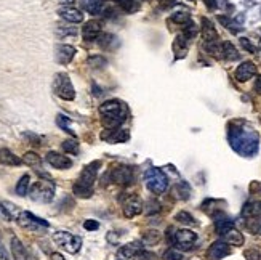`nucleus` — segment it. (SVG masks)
I'll list each match as a JSON object with an SVG mask.
<instances>
[{"instance_id": "49530a36", "label": "nucleus", "mask_w": 261, "mask_h": 260, "mask_svg": "<svg viewBox=\"0 0 261 260\" xmlns=\"http://www.w3.org/2000/svg\"><path fill=\"white\" fill-rule=\"evenodd\" d=\"M203 3L207 5V8H208V10H216V6H218L216 0H203Z\"/></svg>"}, {"instance_id": "0eeeda50", "label": "nucleus", "mask_w": 261, "mask_h": 260, "mask_svg": "<svg viewBox=\"0 0 261 260\" xmlns=\"http://www.w3.org/2000/svg\"><path fill=\"white\" fill-rule=\"evenodd\" d=\"M53 92L66 101H72L75 98V88L66 73H58L53 79Z\"/></svg>"}, {"instance_id": "aec40b11", "label": "nucleus", "mask_w": 261, "mask_h": 260, "mask_svg": "<svg viewBox=\"0 0 261 260\" xmlns=\"http://www.w3.org/2000/svg\"><path fill=\"white\" fill-rule=\"evenodd\" d=\"M0 164L2 166H8V167H18L23 164V159H19L13 151L8 148H2L0 150Z\"/></svg>"}, {"instance_id": "423d86ee", "label": "nucleus", "mask_w": 261, "mask_h": 260, "mask_svg": "<svg viewBox=\"0 0 261 260\" xmlns=\"http://www.w3.org/2000/svg\"><path fill=\"white\" fill-rule=\"evenodd\" d=\"M53 241L58 248L69 252V254H77L82 248V238L67 233V231H56V233H53Z\"/></svg>"}, {"instance_id": "c756f323", "label": "nucleus", "mask_w": 261, "mask_h": 260, "mask_svg": "<svg viewBox=\"0 0 261 260\" xmlns=\"http://www.w3.org/2000/svg\"><path fill=\"white\" fill-rule=\"evenodd\" d=\"M56 124L60 125V127L65 130L66 133H70V135H75L74 133V130H72V127H70V119L69 117H66V116H63V114H60L58 117H56Z\"/></svg>"}, {"instance_id": "79ce46f5", "label": "nucleus", "mask_w": 261, "mask_h": 260, "mask_svg": "<svg viewBox=\"0 0 261 260\" xmlns=\"http://www.w3.org/2000/svg\"><path fill=\"white\" fill-rule=\"evenodd\" d=\"M83 228L88 230V231H95L100 228V223H98L96 220H85L83 222Z\"/></svg>"}, {"instance_id": "f3484780", "label": "nucleus", "mask_w": 261, "mask_h": 260, "mask_svg": "<svg viewBox=\"0 0 261 260\" xmlns=\"http://www.w3.org/2000/svg\"><path fill=\"white\" fill-rule=\"evenodd\" d=\"M257 74V66L252 61H244L241 66H237L236 69V79L239 82H247L250 81L253 76Z\"/></svg>"}, {"instance_id": "7ed1b4c3", "label": "nucleus", "mask_w": 261, "mask_h": 260, "mask_svg": "<svg viewBox=\"0 0 261 260\" xmlns=\"http://www.w3.org/2000/svg\"><path fill=\"white\" fill-rule=\"evenodd\" d=\"M101 167V161H93L88 166L83 167V171L79 175V180L75 181L72 186V193L77 196V198H83L88 199L93 194V185L98 177V171Z\"/></svg>"}, {"instance_id": "9d476101", "label": "nucleus", "mask_w": 261, "mask_h": 260, "mask_svg": "<svg viewBox=\"0 0 261 260\" xmlns=\"http://www.w3.org/2000/svg\"><path fill=\"white\" fill-rule=\"evenodd\" d=\"M109 177L117 185H129L133 181V171L127 166H121V167L112 169L109 172Z\"/></svg>"}, {"instance_id": "72a5a7b5", "label": "nucleus", "mask_w": 261, "mask_h": 260, "mask_svg": "<svg viewBox=\"0 0 261 260\" xmlns=\"http://www.w3.org/2000/svg\"><path fill=\"white\" fill-rule=\"evenodd\" d=\"M160 238L162 236H160L159 231H147V233H144V236H143V243L147 246H154L160 241Z\"/></svg>"}, {"instance_id": "09e8293b", "label": "nucleus", "mask_w": 261, "mask_h": 260, "mask_svg": "<svg viewBox=\"0 0 261 260\" xmlns=\"http://www.w3.org/2000/svg\"><path fill=\"white\" fill-rule=\"evenodd\" d=\"M159 3L162 5V6H172V5H175L176 3V0H159Z\"/></svg>"}, {"instance_id": "412c9836", "label": "nucleus", "mask_w": 261, "mask_h": 260, "mask_svg": "<svg viewBox=\"0 0 261 260\" xmlns=\"http://www.w3.org/2000/svg\"><path fill=\"white\" fill-rule=\"evenodd\" d=\"M202 37H203V44L218 40V32L215 29V26L211 24V21L207 18L202 19Z\"/></svg>"}, {"instance_id": "6ab92c4d", "label": "nucleus", "mask_w": 261, "mask_h": 260, "mask_svg": "<svg viewBox=\"0 0 261 260\" xmlns=\"http://www.w3.org/2000/svg\"><path fill=\"white\" fill-rule=\"evenodd\" d=\"M143 249V246H141L139 241H133V243H129V244H125L122 246L121 249L117 251V257L121 259V260H127V259H133V256L136 254L138 251Z\"/></svg>"}, {"instance_id": "39448f33", "label": "nucleus", "mask_w": 261, "mask_h": 260, "mask_svg": "<svg viewBox=\"0 0 261 260\" xmlns=\"http://www.w3.org/2000/svg\"><path fill=\"white\" fill-rule=\"evenodd\" d=\"M55 183L50 180H39L29 188V196L35 202H50L55 198Z\"/></svg>"}, {"instance_id": "f257e3e1", "label": "nucleus", "mask_w": 261, "mask_h": 260, "mask_svg": "<svg viewBox=\"0 0 261 260\" xmlns=\"http://www.w3.org/2000/svg\"><path fill=\"white\" fill-rule=\"evenodd\" d=\"M228 138L232 150L241 154V156L252 158L255 156L258 151V145H260L258 133L253 129H245L244 125H241L239 122L229 125Z\"/></svg>"}, {"instance_id": "bb28decb", "label": "nucleus", "mask_w": 261, "mask_h": 260, "mask_svg": "<svg viewBox=\"0 0 261 260\" xmlns=\"http://www.w3.org/2000/svg\"><path fill=\"white\" fill-rule=\"evenodd\" d=\"M223 58L228 61L239 60V52L236 50V47L231 42H223Z\"/></svg>"}, {"instance_id": "f8f14e48", "label": "nucleus", "mask_w": 261, "mask_h": 260, "mask_svg": "<svg viewBox=\"0 0 261 260\" xmlns=\"http://www.w3.org/2000/svg\"><path fill=\"white\" fill-rule=\"evenodd\" d=\"M101 21H98V19H90L87 21L85 24H83L82 27V37L83 40H87V42H93L96 40L98 37H100V34H101Z\"/></svg>"}, {"instance_id": "603ef678", "label": "nucleus", "mask_w": 261, "mask_h": 260, "mask_svg": "<svg viewBox=\"0 0 261 260\" xmlns=\"http://www.w3.org/2000/svg\"><path fill=\"white\" fill-rule=\"evenodd\" d=\"M61 3H65L66 6H72V3H74V0H60Z\"/></svg>"}, {"instance_id": "8fccbe9b", "label": "nucleus", "mask_w": 261, "mask_h": 260, "mask_svg": "<svg viewBox=\"0 0 261 260\" xmlns=\"http://www.w3.org/2000/svg\"><path fill=\"white\" fill-rule=\"evenodd\" d=\"M255 92L261 95V76H258L255 81Z\"/></svg>"}, {"instance_id": "a19ab883", "label": "nucleus", "mask_w": 261, "mask_h": 260, "mask_svg": "<svg viewBox=\"0 0 261 260\" xmlns=\"http://www.w3.org/2000/svg\"><path fill=\"white\" fill-rule=\"evenodd\" d=\"M0 219H3L6 222H10L13 219V215L10 214V210L6 209V206L3 204V202H0Z\"/></svg>"}, {"instance_id": "9b49d317", "label": "nucleus", "mask_w": 261, "mask_h": 260, "mask_svg": "<svg viewBox=\"0 0 261 260\" xmlns=\"http://www.w3.org/2000/svg\"><path fill=\"white\" fill-rule=\"evenodd\" d=\"M231 254V246L224 241V240H220V241H215L213 244L210 246L208 251H207V257L210 260H221L226 256Z\"/></svg>"}, {"instance_id": "dca6fc26", "label": "nucleus", "mask_w": 261, "mask_h": 260, "mask_svg": "<svg viewBox=\"0 0 261 260\" xmlns=\"http://www.w3.org/2000/svg\"><path fill=\"white\" fill-rule=\"evenodd\" d=\"M75 56V48L72 45H56L55 48V60L60 65H69Z\"/></svg>"}, {"instance_id": "393cba45", "label": "nucleus", "mask_w": 261, "mask_h": 260, "mask_svg": "<svg viewBox=\"0 0 261 260\" xmlns=\"http://www.w3.org/2000/svg\"><path fill=\"white\" fill-rule=\"evenodd\" d=\"M82 6L83 10L88 11L90 15H100L103 11V2L101 0H82Z\"/></svg>"}, {"instance_id": "4468645a", "label": "nucleus", "mask_w": 261, "mask_h": 260, "mask_svg": "<svg viewBox=\"0 0 261 260\" xmlns=\"http://www.w3.org/2000/svg\"><path fill=\"white\" fill-rule=\"evenodd\" d=\"M122 209H124V215L127 217V219H131V217L138 215L141 210H143V202H141V199L138 198V196L131 194L124 201Z\"/></svg>"}, {"instance_id": "a878e982", "label": "nucleus", "mask_w": 261, "mask_h": 260, "mask_svg": "<svg viewBox=\"0 0 261 260\" xmlns=\"http://www.w3.org/2000/svg\"><path fill=\"white\" fill-rule=\"evenodd\" d=\"M23 163L26 166H29V167H34V169H39L42 166V158L39 156L37 153H34V151H27L24 156H23Z\"/></svg>"}, {"instance_id": "2f4dec72", "label": "nucleus", "mask_w": 261, "mask_h": 260, "mask_svg": "<svg viewBox=\"0 0 261 260\" xmlns=\"http://www.w3.org/2000/svg\"><path fill=\"white\" fill-rule=\"evenodd\" d=\"M175 220H178L180 223H185V225H197L194 217L189 214V212H186V210H181V212L176 214Z\"/></svg>"}, {"instance_id": "e433bc0d", "label": "nucleus", "mask_w": 261, "mask_h": 260, "mask_svg": "<svg viewBox=\"0 0 261 260\" xmlns=\"http://www.w3.org/2000/svg\"><path fill=\"white\" fill-rule=\"evenodd\" d=\"M96 40H98V44H100V47H103V48H111L112 42L116 40V37L112 36V34H103V36H100Z\"/></svg>"}, {"instance_id": "ddd939ff", "label": "nucleus", "mask_w": 261, "mask_h": 260, "mask_svg": "<svg viewBox=\"0 0 261 260\" xmlns=\"http://www.w3.org/2000/svg\"><path fill=\"white\" fill-rule=\"evenodd\" d=\"M101 138L104 140V142H108V143H112V145H116V143H125L127 140L130 138V133L129 130H124V129H108V130H104L101 133Z\"/></svg>"}, {"instance_id": "864d4df0", "label": "nucleus", "mask_w": 261, "mask_h": 260, "mask_svg": "<svg viewBox=\"0 0 261 260\" xmlns=\"http://www.w3.org/2000/svg\"><path fill=\"white\" fill-rule=\"evenodd\" d=\"M111 2H117V0H111Z\"/></svg>"}, {"instance_id": "c03bdc74", "label": "nucleus", "mask_w": 261, "mask_h": 260, "mask_svg": "<svg viewBox=\"0 0 261 260\" xmlns=\"http://www.w3.org/2000/svg\"><path fill=\"white\" fill-rule=\"evenodd\" d=\"M160 210V206H159V202H154V201H151L149 204H147V214H156V212H159Z\"/></svg>"}, {"instance_id": "f704fd0d", "label": "nucleus", "mask_w": 261, "mask_h": 260, "mask_svg": "<svg viewBox=\"0 0 261 260\" xmlns=\"http://www.w3.org/2000/svg\"><path fill=\"white\" fill-rule=\"evenodd\" d=\"M63 150L69 154H79V143H77V140H66V142H63Z\"/></svg>"}, {"instance_id": "6e6d98bb", "label": "nucleus", "mask_w": 261, "mask_h": 260, "mask_svg": "<svg viewBox=\"0 0 261 260\" xmlns=\"http://www.w3.org/2000/svg\"><path fill=\"white\" fill-rule=\"evenodd\" d=\"M119 260H121V259H119Z\"/></svg>"}, {"instance_id": "ea45409f", "label": "nucleus", "mask_w": 261, "mask_h": 260, "mask_svg": "<svg viewBox=\"0 0 261 260\" xmlns=\"http://www.w3.org/2000/svg\"><path fill=\"white\" fill-rule=\"evenodd\" d=\"M162 259H164V260H183V254L180 251H176L173 248V249L165 251V254H164V257H162Z\"/></svg>"}, {"instance_id": "2eb2a0df", "label": "nucleus", "mask_w": 261, "mask_h": 260, "mask_svg": "<svg viewBox=\"0 0 261 260\" xmlns=\"http://www.w3.org/2000/svg\"><path fill=\"white\" fill-rule=\"evenodd\" d=\"M47 163L50 164L55 169H60V171H66L70 166H72V161H70L67 156H63V154L56 153V151H50L47 153Z\"/></svg>"}, {"instance_id": "f03ea898", "label": "nucleus", "mask_w": 261, "mask_h": 260, "mask_svg": "<svg viewBox=\"0 0 261 260\" xmlns=\"http://www.w3.org/2000/svg\"><path fill=\"white\" fill-rule=\"evenodd\" d=\"M100 114H101V122L106 129H119L124 124L129 114L125 103L121 100H108L100 106Z\"/></svg>"}, {"instance_id": "473e14b6", "label": "nucleus", "mask_w": 261, "mask_h": 260, "mask_svg": "<svg viewBox=\"0 0 261 260\" xmlns=\"http://www.w3.org/2000/svg\"><path fill=\"white\" fill-rule=\"evenodd\" d=\"M197 31H199V27H197L193 21H189V23L185 24V29H183V36H185L188 40H191L197 36Z\"/></svg>"}, {"instance_id": "5701e85b", "label": "nucleus", "mask_w": 261, "mask_h": 260, "mask_svg": "<svg viewBox=\"0 0 261 260\" xmlns=\"http://www.w3.org/2000/svg\"><path fill=\"white\" fill-rule=\"evenodd\" d=\"M188 45H189V40L185 36H183V34L176 36V39L173 42V52H175L176 58H183V56H186Z\"/></svg>"}, {"instance_id": "c85d7f7f", "label": "nucleus", "mask_w": 261, "mask_h": 260, "mask_svg": "<svg viewBox=\"0 0 261 260\" xmlns=\"http://www.w3.org/2000/svg\"><path fill=\"white\" fill-rule=\"evenodd\" d=\"M87 63H88V66L93 68V69H103L104 66H108V60H106L104 56H101V55L90 56Z\"/></svg>"}, {"instance_id": "5fc2aeb1", "label": "nucleus", "mask_w": 261, "mask_h": 260, "mask_svg": "<svg viewBox=\"0 0 261 260\" xmlns=\"http://www.w3.org/2000/svg\"><path fill=\"white\" fill-rule=\"evenodd\" d=\"M260 47H261V40H260Z\"/></svg>"}, {"instance_id": "b1692460", "label": "nucleus", "mask_w": 261, "mask_h": 260, "mask_svg": "<svg viewBox=\"0 0 261 260\" xmlns=\"http://www.w3.org/2000/svg\"><path fill=\"white\" fill-rule=\"evenodd\" d=\"M223 240L226 241L229 246H242L244 244V236L241 231H237L236 228H231L229 231L223 235Z\"/></svg>"}, {"instance_id": "6e6552de", "label": "nucleus", "mask_w": 261, "mask_h": 260, "mask_svg": "<svg viewBox=\"0 0 261 260\" xmlns=\"http://www.w3.org/2000/svg\"><path fill=\"white\" fill-rule=\"evenodd\" d=\"M16 220L19 223V227L35 231V233H40V231H44V230H47L48 227H50V223H48L47 220L40 219V217H37V215H34L32 212H27V210L18 212Z\"/></svg>"}, {"instance_id": "de8ad7c7", "label": "nucleus", "mask_w": 261, "mask_h": 260, "mask_svg": "<svg viewBox=\"0 0 261 260\" xmlns=\"http://www.w3.org/2000/svg\"><path fill=\"white\" fill-rule=\"evenodd\" d=\"M0 260H10L8 254H6V249L3 248V244L0 243Z\"/></svg>"}, {"instance_id": "a18cd8bd", "label": "nucleus", "mask_w": 261, "mask_h": 260, "mask_svg": "<svg viewBox=\"0 0 261 260\" xmlns=\"http://www.w3.org/2000/svg\"><path fill=\"white\" fill-rule=\"evenodd\" d=\"M58 32H60V34H63V32H65V34H70V36H75V32H77V29H75V27L60 26V27H58Z\"/></svg>"}, {"instance_id": "4c0bfd02", "label": "nucleus", "mask_w": 261, "mask_h": 260, "mask_svg": "<svg viewBox=\"0 0 261 260\" xmlns=\"http://www.w3.org/2000/svg\"><path fill=\"white\" fill-rule=\"evenodd\" d=\"M172 19L175 21V23L185 26L186 23L191 21V16H189V13H186V11H178V13H175V15L172 16Z\"/></svg>"}, {"instance_id": "4be33fe9", "label": "nucleus", "mask_w": 261, "mask_h": 260, "mask_svg": "<svg viewBox=\"0 0 261 260\" xmlns=\"http://www.w3.org/2000/svg\"><path fill=\"white\" fill-rule=\"evenodd\" d=\"M11 254H13V259L15 260H29V256H27L26 252V248L23 246V243H21L16 236L11 238Z\"/></svg>"}, {"instance_id": "a211bd4d", "label": "nucleus", "mask_w": 261, "mask_h": 260, "mask_svg": "<svg viewBox=\"0 0 261 260\" xmlns=\"http://www.w3.org/2000/svg\"><path fill=\"white\" fill-rule=\"evenodd\" d=\"M58 13H60V16L63 19L67 21V23L75 24V23H82V21H83L82 11L74 8V6H61V8L58 10Z\"/></svg>"}, {"instance_id": "3c124183", "label": "nucleus", "mask_w": 261, "mask_h": 260, "mask_svg": "<svg viewBox=\"0 0 261 260\" xmlns=\"http://www.w3.org/2000/svg\"><path fill=\"white\" fill-rule=\"evenodd\" d=\"M50 260H67V259H65V256H61L60 252H53L50 256Z\"/></svg>"}, {"instance_id": "58836bf2", "label": "nucleus", "mask_w": 261, "mask_h": 260, "mask_svg": "<svg viewBox=\"0 0 261 260\" xmlns=\"http://www.w3.org/2000/svg\"><path fill=\"white\" fill-rule=\"evenodd\" d=\"M176 191L180 193V198L181 199H186V198H189V193H191V188H189V185L188 183H185V181H180L178 185H176Z\"/></svg>"}, {"instance_id": "7c9ffc66", "label": "nucleus", "mask_w": 261, "mask_h": 260, "mask_svg": "<svg viewBox=\"0 0 261 260\" xmlns=\"http://www.w3.org/2000/svg\"><path fill=\"white\" fill-rule=\"evenodd\" d=\"M119 5H121V8L125 11V13H133L138 10L139 3L136 2V0H117Z\"/></svg>"}, {"instance_id": "c9c22d12", "label": "nucleus", "mask_w": 261, "mask_h": 260, "mask_svg": "<svg viewBox=\"0 0 261 260\" xmlns=\"http://www.w3.org/2000/svg\"><path fill=\"white\" fill-rule=\"evenodd\" d=\"M131 260H159V257L154 254V252H149V251H144V249H141L138 251L135 256H133Z\"/></svg>"}, {"instance_id": "20e7f679", "label": "nucleus", "mask_w": 261, "mask_h": 260, "mask_svg": "<svg viewBox=\"0 0 261 260\" xmlns=\"http://www.w3.org/2000/svg\"><path fill=\"white\" fill-rule=\"evenodd\" d=\"M144 181H146L147 189H149V191L154 193V194L165 193L167 188H168V177H167V173L162 171V169H157V167L147 169L146 173H144Z\"/></svg>"}, {"instance_id": "37998d69", "label": "nucleus", "mask_w": 261, "mask_h": 260, "mask_svg": "<svg viewBox=\"0 0 261 260\" xmlns=\"http://www.w3.org/2000/svg\"><path fill=\"white\" fill-rule=\"evenodd\" d=\"M241 44H242V47L245 48L247 52H250V53H255V52H257V48L250 44V40H249V39L242 37V39H241Z\"/></svg>"}, {"instance_id": "cd10ccee", "label": "nucleus", "mask_w": 261, "mask_h": 260, "mask_svg": "<svg viewBox=\"0 0 261 260\" xmlns=\"http://www.w3.org/2000/svg\"><path fill=\"white\" fill-rule=\"evenodd\" d=\"M29 188H31V177L29 175H23L16 183V194L26 196L27 193H29Z\"/></svg>"}, {"instance_id": "1a4fd4ad", "label": "nucleus", "mask_w": 261, "mask_h": 260, "mask_svg": "<svg viewBox=\"0 0 261 260\" xmlns=\"http://www.w3.org/2000/svg\"><path fill=\"white\" fill-rule=\"evenodd\" d=\"M196 241H197V235L191 230H178V231H175L172 236V243L175 244V248L181 249V251L193 249Z\"/></svg>"}]
</instances>
